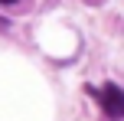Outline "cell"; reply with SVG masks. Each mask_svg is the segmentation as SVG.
Instances as JSON below:
<instances>
[{"instance_id":"1","label":"cell","mask_w":124,"mask_h":121,"mask_svg":"<svg viewBox=\"0 0 124 121\" xmlns=\"http://www.w3.org/2000/svg\"><path fill=\"white\" fill-rule=\"evenodd\" d=\"M98 102L105 105V111H108V118H111V121H121V108H124V95H121V85L108 82L105 89H101Z\"/></svg>"},{"instance_id":"2","label":"cell","mask_w":124,"mask_h":121,"mask_svg":"<svg viewBox=\"0 0 124 121\" xmlns=\"http://www.w3.org/2000/svg\"><path fill=\"white\" fill-rule=\"evenodd\" d=\"M0 3H3V7H7V3H20V0H0Z\"/></svg>"}]
</instances>
